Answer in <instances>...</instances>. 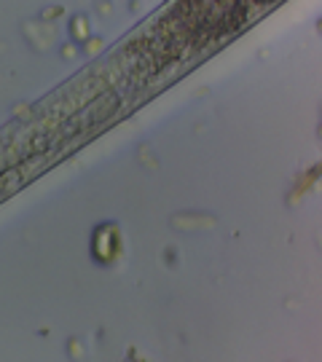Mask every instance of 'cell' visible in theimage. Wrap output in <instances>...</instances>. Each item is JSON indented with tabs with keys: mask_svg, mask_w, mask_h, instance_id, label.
<instances>
[{
	"mask_svg": "<svg viewBox=\"0 0 322 362\" xmlns=\"http://www.w3.org/2000/svg\"><path fill=\"white\" fill-rule=\"evenodd\" d=\"M91 250H94V258L100 260V263L116 260V255L121 252V233H118V228L113 223H103V226L94 231Z\"/></svg>",
	"mask_w": 322,
	"mask_h": 362,
	"instance_id": "obj_1",
	"label": "cell"
}]
</instances>
